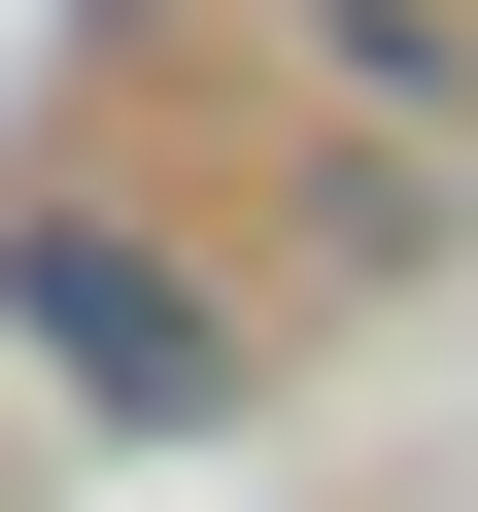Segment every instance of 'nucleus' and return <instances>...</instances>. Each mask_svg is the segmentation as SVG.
Returning <instances> with one entry per match:
<instances>
[{"instance_id":"f257e3e1","label":"nucleus","mask_w":478,"mask_h":512,"mask_svg":"<svg viewBox=\"0 0 478 512\" xmlns=\"http://www.w3.org/2000/svg\"><path fill=\"white\" fill-rule=\"evenodd\" d=\"M0 308H35L103 410H239V342H205V274L171 239H103V205H0Z\"/></svg>"}]
</instances>
